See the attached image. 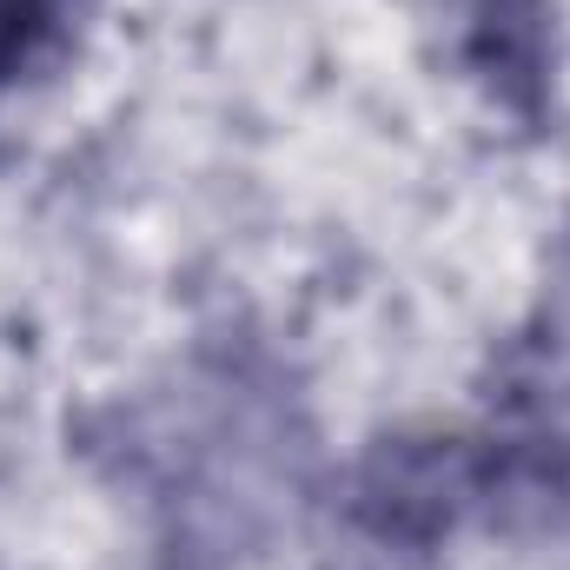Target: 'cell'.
Masks as SVG:
<instances>
[{"label": "cell", "instance_id": "cell-1", "mask_svg": "<svg viewBox=\"0 0 570 570\" xmlns=\"http://www.w3.org/2000/svg\"><path fill=\"white\" fill-rule=\"evenodd\" d=\"M33 13H40V0H0V33L20 40V33L33 27Z\"/></svg>", "mask_w": 570, "mask_h": 570}]
</instances>
